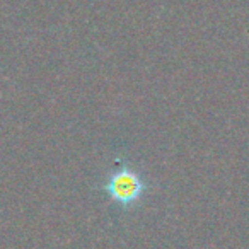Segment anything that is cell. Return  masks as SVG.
<instances>
[{
  "label": "cell",
  "mask_w": 249,
  "mask_h": 249,
  "mask_svg": "<svg viewBox=\"0 0 249 249\" xmlns=\"http://www.w3.org/2000/svg\"><path fill=\"white\" fill-rule=\"evenodd\" d=\"M149 184L145 183L139 169L123 164L107 176L103 191L114 205L121 208H132L142 201Z\"/></svg>",
  "instance_id": "1"
}]
</instances>
